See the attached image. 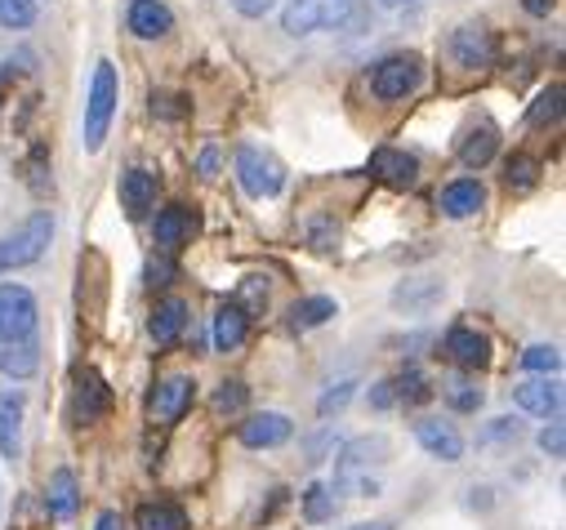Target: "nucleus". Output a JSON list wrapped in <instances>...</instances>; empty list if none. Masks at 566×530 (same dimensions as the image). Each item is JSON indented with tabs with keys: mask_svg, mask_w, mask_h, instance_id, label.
I'll return each mask as SVG.
<instances>
[{
	"mask_svg": "<svg viewBox=\"0 0 566 530\" xmlns=\"http://www.w3.org/2000/svg\"><path fill=\"white\" fill-rule=\"evenodd\" d=\"M447 357H451L455 365H464V370H482V365L491 361V339L478 335L473 326H455V330L447 335Z\"/></svg>",
	"mask_w": 566,
	"mask_h": 530,
	"instance_id": "obj_15",
	"label": "nucleus"
},
{
	"mask_svg": "<svg viewBox=\"0 0 566 530\" xmlns=\"http://www.w3.org/2000/svg\"><path fill=\"white\" fill-rule=\"evenodd\" d=\"M175 103H184V98H170V94H153V116H184L188 107H175Z\"/></svg>",
	"mask_w": 566,
	"mask_h": 530,
	"instance_id": "obj_41",
	"label": "nucleus"
},
{
	"mask_svg": "<svg viewBox=\"0 0 566 530\" xmlns=\"http://www.w3.org/2000/svg\"><path fill=\"white\" fill-rule=\"evenodd\" d=\"M19 433H23V402L10 392H0V455H19Z\"/></svg>",
	"mask_w": 566,
	"mask_h": 530,
	"instance_id": "obj_27",
	"label": "nucleus"
},
{
	"mask_svg": "<svg viewBox=\"0 0 566 530\" xmlns=\"http://www.w3.org/2000/svg\"><path fill=\"white\" fill-rule=\"evenodd\" d=\"M245 330H250V317H245L237 304H228V308L214 312V348H219V352L241 348V343H245Z\"/></svg>",
	"mask_w": 566,
	"mask_h": 530,
	"instance_id": "obj_25",
	"label": "nucleus"
},
{
	"mask_svg": "<svg viewBox=\"0 0 566 530\" xmlns=\"http://www.w3.org/2000/svg\"><path fill=\"white\" fill-rule=\"evenodd\" d=\"M184 330H188V304H184V299H161V304L153 308V321H148V335L157 339V348L179 343Z\"/></svg>",
	"mask_w": 566,
	"mask_h": 530,
	"instance_id": "obj_17",
	"label": "nucleus"
},
{
	"mask_svg": "<svg viewBox=\"0 0 566 530\" xmlns=\"http://www.w3.org/2000/svg\"><path fill=\"white\" fill-rule=\"evenodd\" d=\"M41 370V348L32 339L23 343H0V374H14V379H32Z\"/></svg>",
	"mask_w": 566,
	"mask_h": 530,
	"instance_id": "obj_24",
	"label": "nucleus"
},
{
	"mask_svg": "<svg viewBox=\"0 0 566 530\" xmlns=\"http://www.w3.org/2000/svg\"><path fill=\"white\" fill-rule=\"evenodd\" d=\"M388 459H392V442L379 437V433L348 442V446L335 455V490H344V495H353V499L375 495V490H379V477H375V473H379Z\"/></svg>",
	"mask_w": 566,
	"mask_h": 530,
	"instance_id": "obj_1",
	"label": "nucleus"
},
{
	"mask_svg": "<svg viewBox=\"0 0 566 530\" xmlns=\"http://www.w3.org/2000/svg\"><path fill=\"white\" fill-rule=\"evenodd\" d=\"M214 170H219V152L210 148V152H201V179H214Z\"/></svg>",
	"mask_w": 566,
	"mask_h": 530,
	"instance_id": "obj_46",
	"label": "nucleus"
},
{
	"mask_svg": "<svg viewBox=\"0 0 566 530\" xmlns=\"http://www.w3.org/2000/svg\"><path fill=\"white\" fill-rule=\"evenodd\" d=\"M482 205H486V188H482L478 179H460V183H451V188L442 192V210H447L451 219H473Z\"/></svg>",
	"mask_w": 566,
	"mask_h": 530,
	"instance_id": "obj_21",
	"label": "nucleus"
},
{
	"mask_svg": "<svg viewBox=\"0 0 566 530\" xmlns=\"http://www.w3.org/2000/svg\"><path fill=\"white\" fill-rule=\"evenodd\" d=\"M370 174L384 179L388 188H410L415 174H419V161L406 157V152H397V148H379V152L370 157Z\"/></svg>",
	"mask_w": 566,
	"mask_h": 530,
	"instance_id": "obj_18",
	"label": "nucleus"
},
{
	"mask_svg": "<svg viewBox=\"0 0 566 530\" xmlns=\"http://www.w3.org/2000/svg\"><path fill=\"white\" fill-rule=\"evenodd\" d=\"M237 179H241V188L250 192V197H276L281 188H286V170H281V161L272 157V152H263V148H254V144H245V148H237Z\"/></svg>",
	"mask_w": 566,
	"mask_h": 530,
	"instance_id": "obj_5",
	"label": "nucleus"
},
{
	"mask_svg": "<svg viewBox=\"0 0 566 530\" xmlns=\"http://www.w3.org/2000/svg\"><path fill=\"white\" fill-rule=\"evenodd\" d=\"M447 402H451V411L473 415V411L482 406V388H478L473 379H451V383H447Z\"/></svg>",
	"mask_w": 566,
	"mask_h": 530,
	"instance_id": "obj_31",
	"label": "nucleus"
},
{
	"mask_svg": "<svg viewBox=\"0 0 566 530\" xmlns=\"http://www.w3.org/2000/svg\"><path fill=\"white\" fill-rule=\"evenodd\" d=\"M36 0H0V28H10V32H23L36 23Z\"/></svg>",
	"mask_w": 566,
	"mask_h": 530,
	"instance_id": "obj_30",
	"label": "nucleus"
},
{
	"mask_svg": "<svg viewBox=\"0 0 566 530\" xmlns=\"http://www.w3.org/2000/svg\"><path fill=\"white\" fill-rule=\"evenodd\" d=\"M495 148H500V129H495L491 120H482L478 129H469V135H464V144H460V161H464L469 170H482V166L495 157Z\"/></svg>",
	"mask_w": 566,
	"mask_h": 530,
	"instance_id": "obj_22",
	"label": "nucleus"
},
{
	"mask_svg": "<svg viewBox=\"0 0 566 530\" xmlns=\"http://www.w3.org/2000/svg\"><path fill=\"white\" fill-rule=\"evenodd\" d=\"M451 59H455L460 67H469V72L491 67V63H495V36H491V28H486V23H464V28L451 36Z\"/></svg>",
	"mask_w": 566,
	"mask_h": 530,
	"instance_id": "obj_10",
	"label": "nucleus"
},
{
	"mask_svg": "<svg viewBox=\"0 0 566 530\" xmlns=\"http://www.w3.org/2000/svg\"><path fill=\"white\" fill-rule=\"evenodd\" d=\"M535 179H539V161H535V157H513V161L504 166V183H509L513 192L535 188Z\"/></svg>",
	"mask_w": 566,
	"mask_h": 530,
	"instance_id": "obj_32",
	"label": "nucleus"
},
{
	"mask_svg": "<svg viewBox=\"0 0 566 530\" xmlns=\"http://www.w3.org/2000/svg\"><path fill=\"white\" fill-rule=\"evenodd\" d=\"M370 406H375V411L397 406V383H392V379H379V383L370 388Z\"/></svg>",
	"mask_w": 566,
	"mask_h": 530,
	"instance_id": "obj_40",
	"label": "nucleus"
},
{
	"mask_svg": "<svg viewBox=\"0 0 566 530\" xmlns=\"http://www.w3.org/2000/svg\"><path fill=\"white\" fill-rule=\"evenodd\" d=\"M384 6H415V0H384Z\"/></svg>",
	"mask_w": 566,
	"mask_h": 530,
	"instance_id": "obj_48",
	"label": "nucleus"
},
{
	"mask_svg": "<svg viewBox=\"0 0 566 530\" xmlns=\"http://www.w3.org/2000/svg\"><path fill=\"white\" fill-rule=\"evenodd\" d=\"M438 299H442V282H433V277H415V282L397 286V295H392V304L406 308V312H423V308H433Z\"/></svg>",
	"mask_w": 566,
	"mask_h": 530,
	"instance_id": "obj_26",
	"label": "nucleus"
},
{
	"mask_svg": "<svg viewBox=\"0 0 566 530\" xmlns=\"http://www.w3.org/2000/svg\"><path fill=\"white\" fill-rule=\"evenodd\" d=\"M553 120H562V85H548L531 107V125H553Z\"/></svg>",
	"mask_w": 566,
	"mask_h": 530,
	"instance_id": "obj_37",
	"label": "nucleus"
},
{
	"mask_svg": "<svg viewBox=\"0 0 566 530\" xmlns=\"http://www.w3.org/2000/svg\"><path fill=\"white\" fill-rule=\"evenodd\" d=\"M192 396H197V379L192 374H166L148 396L153 424H179L188 415V406H192Z\"/></svg>",
	"mask_w": 566,
	"mask_h": 530,
	"instance_id": "obj_8",
	"label": "nucleus"
},
{
	"mask_svg": "<svg viewBox=\"0 0 566 530\" xmlns=\"http://www.w3.org/2000/svg\"><path fill=\"white\" fill-rule=\"evenodd\" d=\"M348 530H392L388 521H357V526H348Z\"/></svg>",
	"mask_w": 566,
	"mask_h": 530,
	"instance_id": "obj_47",
	"label": "nucleus"
},
{
	"mask_svg": "<svg viewBox=\"0 0 566 530\" xmlns=\"http://www.w3.org/2000/svg\"><path fill=\"white\" fill-rule=\"evenodd\" d=\"M504 437H517V424H513V420H495L482 442H504Z\"/></svg>",
	"mask_w": 566,
	"mask_h": 530,
	"instance_id": "obj_43",
	"label": "nucleus"
},
{
	"mask_svg": "<svg viewBox=\"0 0 566 530\" xmlns=\"http://www.w3.org/2000/svg\"><path fill=\"white\" fill-rule=\"evenodd\" d=\"M353 14V0H286L281 10V28L291 36H313L326 28H339Z\"/></svg>",
	"mask_w": 566,
	"mask_h": 530,
	"instance_id": "obj_4",
	"label": "nucleus"
},
{
	"mask_svg": "<svg viewBox=\"0 0 566 530\" xmlns=\"http://www.w3.org/2000/svg\"><path fill=\"white\" fill-rule=\"evenodd\" d=\"M170 277H175V263H166V258L148 263V286H170Z\"/></svg>",
	"mask_w": 566,
	"mask_h": 530,
	"instance_id": "obj_42",
	"label": "nucleus"
},
{
	"mask_svg": "<svg viewBox=\"0 0 566 530\" xmlns=\"http://www.w3.org/2000/svg\"><path fill=\"white\" fill-rule=\"evenodd\" d=\"M335 312H339V308H335V299H326V295L300 299V304L291 308V330H317V326H326Z\"/></svg>",
	"mask_w": 566,
	"mask_h": 530,
	"instance_id": "obj_28",
	"label": "nucleus"
},
{
	"mask_svg": "<svg viewBox=\"0 0 566 530\" xmlns=\"http://www.w3.org/2000/svg\"><path fill=\"white\" fill-rule=\"evenodd\" d=\"M300 499H304V517H308L313 526H322V521H331V517H335V495H331V486L313 481Z\"/></svg>",
	"mask_w": 566,
	"mask_h": 530,
	"instance_id": "obj_29",
	"label": "nucleus"
},
{
	"mask_svg": "<svg viewBox=\"0 0 566 530\" xmlns=\"http://www.w3.org/2000/svg\"><path fill=\"white\" fill-rule=\"evenodd\" d=\"M129 32H134L138 41H161V36H170V32H175L170 6H166V0H134V6H129Z\"/></svg>",
	"mask_w": 566,
	"mask_h": 530,
	"instance_id": "obj_13",
	"label": "nucleus"
},
{
	"mask_svg": "<svg viewBox=\"0 0 566 530\" xmlns=\"http://www.w3.org/2000/svg\"><path fill=\"white\" fill-rule=\"evenodd\" d=\"M237 308H241L245 317H259V312L268 308V282H263V277H245V282H241V295H237Z\"/></svg>",
	"mask_w": 566,
	"mask_h": 530,
	"instance_id": "obj_34",
	"label": "nucleus"
},
{
	"mask_svg": "<svg viewBox=\"0 0 566 530\" xmlns=\"http://www.w3.org/2000/svg\"><path fill=\"white\" fill-rule=\"evenodd\" d=\"M94 530H125V521H120V512H98V521H94Z\"/></svg>",
	"mask_w": 566,
	"mask_h": 530,
	"instance_id": "obj_44",
	"label": "nucleus"
},
{
	"mask_svg": "<svg viewBox=\"0 0 566 530\" xmlns=\"http://www.w3.org/2000/svg\"><path fill=\"white\" fill-rule=\"evenodd\" d=\"M107 406H112V392H107L103 374H98L94 365L76 370V388H72V420H76V424H94V420H103V415H107Z\"/></svg>",
	"mask_w": 566,
	"mask_h": 530,
	"instance_id": "obj_9",
	"label": "nucleus"
},
{
	"mask_svg": "<svg viewBox=\"0 0 566 530\" xmlns=\"http://www.w3.org/2000/svg\"><path fill=\"white\" fill-rule=\"evenodd\" d=\"M45 508H50V517H59V521L76 517V508H81V486H76V473H72V468H54V477H50V486H45Z\"/></svg>",
	"mask_w": 566,
	"mask_h": 530,
	"instance_id": "obj_19",
	"label": "nucleus"
},
{
	"mask_svg": "<svg viewBox=\"0 0 566 530\" xmlns=\"http://www.w3.org/2000/svg\"><path fill=\"white\" fill-rule=\"evenodd\" d=\"M54 241V214L36 210L23 227H14L10 236H0V273H19L28 263H36Z\"/></svg>",
	"mask_w": 566,
	"mask_h": 530,
	"instance_id": "obj_3",
	"label": "nucleus"
},
{
	"mask_svg": "<svg viewBox=\"0 0 566 530\" xmlns=\"http://www.w3.org/2000/svg\"><path fill=\"white\" fill-rule=\"evenodd\" d=\"M522 365L535 370V374H557L562 370V352L553 343H535V348L522 352Z\"/></svg>",
	"mask_w": 566,
	"mask_h": 530,
	"instance_id": "obj_35",
	"label": "nucleus"
},
{
	"mask_svg": "<svg viewBox=\"0 0 566 530\" xmlns=\"http://www.w3.org/2000/svg\"><path fill=\"white\" fill-rule=\"evenodd\" d=\"M415 442L429 451L433 459H442V464H460V455H464L460 428L455 424H442V420H419L415 424Z\"/></svg>",
	"mask_w": 566,
	"mask_h": 530,
	"instance_id": "obj_12",
	"label": "nucleus"
},
{
	"mask_svg": "<svg viewBox=\"0 0 566 530\" xmlns=\"http://www.w3.org/2000/svg\"><path fill=\"white\" fill-rule=\"evenodd\" d=\"M157 245L161 250H179L184 241H192V232H197V214L188 210V205H170V210H161L157 214Z\"/></svg>",
	"mask_w": 566,
	"mask_h": 530,
	"instance_id": "obj_20",
	"label": "nucleus"
},
{
	"mask_svg": "<svg viewBox=\"0 0 566 530\" xmlns=\"http://www.w3.org/2000/svg\"><path fill=\"white\" fill-rule=\"evenodd\" d=\"M116 103H120V81H116V67L103 59L94 67V81H90V98H85V152H98L107 129H112V116H116Z\"/></svg>",
	"mask_w": 566,
	"mask_h": 530,
	"instance_id": "obj_2",
	"label": "nucleus"
},
{
	"mask_svg": "<svg viewBox=\"0 0 566 530\" xmlns=\"http://www.w3.org/2000/svg\"><path fill=\"white\" fill-rule=\"evenodd\" d=\"M134 530H188V512L179 504L157 499V504H144L134 512Z\"/></svg>",
	"mask_w": 566,
	"mask_h": 530,
	"instance_id": "obj_23",
	"label": "nucleus"
},
{
	"mask_svg": "<svg viewBox=\"0 0 566 530\" xmlns=\"http://www.w3.org/2000/svg\"><path fill=\"white\" fill-rule=\"evenodd\" d=\"M291 433H295V424H291L286 415H281V411L250 415V420L237 428L241 446H250V451H272V446H286V442H291Z\"/></svg>",
	"mask_w": 566,
	"mask_h": 530,
	"instance_id": "obj_11",
	"label": "nucleus"
},
{
	"mask_svg": "<svg viewBox=\"0 0 566 530\" xmlns=\"http://www.w3.org/2000/svg\"><path fill=\"white\" fill-rule=\"evenodd\" d=\"M553 6H557V0H522V10H526V14H535V19H544Z\"/></svg>",
	"mask_w": 566,
	"mask_h": 530,
	"instance_id": "obj_45",
	"label": "nucleus"
},
{
	"mask_svg": "<svg viewBox=\"0 0 566 530\" xmlns=\"http://www.w3.org/2000/svg\"><path fill=\"white\" fill-rule=\"evenodd\" d=\"M397 383V402H429V379H423L419 370H406L401 379H392Z\"/></svg>",
	"mask_w": 566,
	"mask_h": 530,
	"instance_id": "obj_38",
	"label": "nucleus"
},
{
	"mask_svg": "<svg viewBox=\"0 0 566 530\" xmlns=\"http://www.w3.org/2000/svg\"><path fill=\"white\" fill-rule=\"evenodd\" d=\"M539 451H544V455H553V459H562V451H566V428H562L557 420L539 433Z\"/></svg>",
	"mask_w": 566,
	"mask_h": 530,
	"instance_id": "obj_39",
	"label": "nucleus"
},
{
	"mask_svg": "<svg viewBox=\"0 0 566 530\" xmlns=\"http://www.w3.org/2000/svg\"><path fill=\"white\" fill-rule=\"evenodd\" d=\"M245 396H250V388H245L241 379H223V383L214 388V411H219V415H237V411L245 406Z\"/></svg>",
	"mask_w": 566,
	"mask_h": 530,
	"instance_id": "obj_33",
	"label": "nucleus"
},
{
	"mask_svg": "<svg viewBox=\"0 0 566 530\" xmlns=\"http://www.w3.org/2000/svg\"><path fill=\"white\" fill-rule=\"evenodd\" d=\"M419 81H423V59H419V54H392V59H384V63L370 72V89H375V98H384V103L410 98V94L419 89Z\"/></svg>",
	"mask_w": 566,
	"mask_h": 530,
	"instance_id": "obj_6",
	"label": "nucleus"
},
{
	"mask_svg": "<svg viewBox=\"0 0 566 530\" xmlns=\"http://www.w3.org/2000/svg\"><path fill=\"white\" fill-rule=\"evenodd\" d=\"M36 330V295L28 286H0V343H23Z\"/></svg>",
	"mask_w": 566,
	"mask_h": 530,
	"instance_id": "obj_7",
	"label": "nucleus"
},
{
	"mask_svg": "<svg viewBox=\"0 0 566 530\" xmlns=\"http://www.w3.org/2000/svg\"><path fill=\"white\" fill-rule=\"evenodd\" d=\"M120 205L129 219H144L157 205V174L153 170H125L120 174Z\"/></svg>",
	"mask_w": 566,
	"mask_h": 530,
	"instance_id": "obj_16",
	"label": "nucleus"
},
{
	"mask_svg": "<svg viewBox=\"0 0 566 530\" xmlns=\"http://www.w3.org/2000/svg\"><path fill=\"white\" fill-rule=\"evenodd\" d=\"M353 392H357V379H339L322 392V402H317V415H339L348 402H353Z\"/></svg>",
	"mask_w": 566,
	"mask_h": 530,
	"instance_id": "obj_36",
	"label": "nucleus"
},
{
	"mask_svg": "<svg viewBox=\"0 0 566 530\" xmlns=\"http://www.w3.org/2000/svg\"><path fill=\"white\" fill-rule=\"evenodd\" d=\"M513 402L526 411V415H539V420H557L562 415V388L553 379H526L513 388Z\"/></svg>",
	"mask_w": 566,
	"mask_h": 530,
	"instance_id": "obj_14",
	"label": "nucleus"
}]
</instances>
